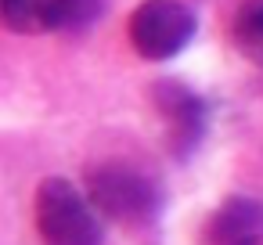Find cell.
<instances>
[{"instance_id":"8992f818","label":"cell","mask_w":263,"mask_h":245,"mask_svg":"<svg viewBox=\"0 0 263 245\" xmlns=\"http://www.w3.org/2000/svg\"><path fill=\"white\" fill-rule=\"evenodd\" d=\"M263 234V202L252 195H227L205 220V245H241Z\"/></svg>"},{"instance_id":"ba28073f","label":"cell","mask_w":263,"mask_h":245,"mask_svg":"<svg viewBox=\"0 0 263 245\" xmlns=\"http://www.w3.org/2000/svg\"><path fill=\"white\" fill-rule=\"evenodd\" d=\"M241 245H263V234H256V238H249V241H241Z\"/></svg>"},{"instance_id":"3957f363","label":"cell","mask_w":263,"mask_h":245,"mask_svg":"<svg viewBox=\"0 0 263 245\" xmlns=\"http://www.w3.org/2000/svg\"><path fill=\"white\" fill-rule=\"evenodd\" d=\"M130 44L148 62L177 58L195 36V15L184 0H141L130 15Z\"/></svg>"},{"instance_id":"7a4b0ae2","label":"cell","mask_w":263,"mask_h":245,"mask_svg":"<svg viewBox=\"0 0 263 245\" xmlns=\"http://www.w3.org/2000/svg\"><path fill=\"white\" fill-rule=\"evenodd\" d=\"M33 220L44 245H105V216L69 177H44L36 184Z\"/></svg>"},{"instance_id":"52a82bcc","label":"cell","mask_w":263,"mask_h":245,"mask_svg":"<svg viewBox=\"0 0 263 245\" xmlns=\"http://www.w3.org/2000/svg\"><path fill=\"white\" fill-rule=\"evenodd\" d=\"M231 40L238 54L263 69V0H241L231 18Z\"/></svg>"},{"instance_id":"5b68a950","label":"cell","mask_w":263,"mask_h":245,"mask_svg":"<svg viewBox=\"0 0 263 245\" xmlns=\"http://www.w3.org/2000/svg\"><path fill=\"white\" fill-rule=\"evenodd\" d=\"M98 11H101V0H0L4 26L22 36L83 29L98 18Z\"/></svg>"},{"instance_id":"6da1fadb","label":"cell","mask_w":263,"mask_h":245,"mask_svg":"<svg viewBox=\"0 0 263 245\" xmlns=\"http://www.w3.org/2000/svg\"><path fill=\"white\" fill-rule=\"evenodd\" d=\"M83 191L90 195V202L108 223H119L137 241H148L152 234H159L166 198H162V184L152 173L130 162H98L87 173Z\"/></svg>"},{"instance_id":"277c9868","label":"cell","mask_w":263,"mask_h":245,"mask_svg":"<svg viewBox=\"0 0 263 245\" xmlns=\"http://www.w3.org/2000/svg\"><path fill=\"white\" fill-rule=\"evenodd\" d=\"M152 98H155V108H159V119H162L170 152H173L177 159H187V155L202 144L205 126H209V108H205V101H202L191 87H184V83H177V80H162V83L152 90Z\"/></svg>"}]
</instances>
